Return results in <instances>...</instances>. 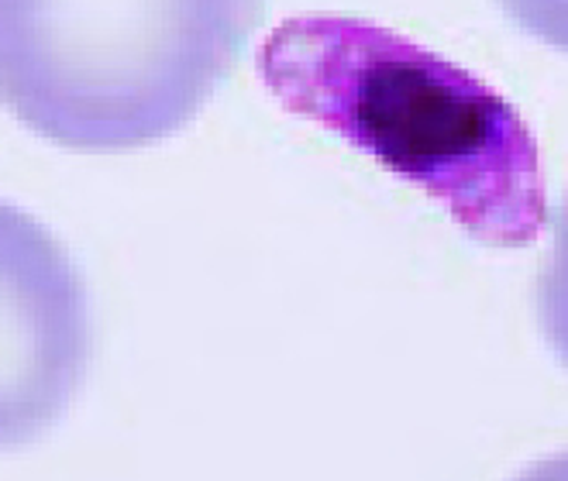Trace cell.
<instances>
[{
  "label": "cell",
  "instance_id": "5",
  "mask_svg": "<svg viewBox=\"0 0 568 481\" xmlns=\"http://www.w3.org/2000/svg\"><path fill=\"white\" fill-rule=\"evenodd\" d=\"M496 4L534 39L568 52V0H496Z\"/></svg>",
  "mask_w": 568,
  "mask_h": 481
},
{
  "label": "cell",
  "instance_id": "3",
  "mask_svg": "<svg viewBox=\"0 0 568 481\" xmlns=\"http://www.w3.org/2000/svg\"><path fill=\"white\" fill-rule=\"evenodd\" d=\"M90 351L77 262L36 217L0 199V451L55 427L83 386Z\"/></svg>",
  "mask_w": 568,
  "mask_h": 481
},
{
  "label": "cell",
  "instance_id": "1",
  "mask_svg": "<svg viewBox=\"0 0 568 481\" xmlns=\"http://www.w3.org/2000/svg\"><path fill=\"white\" fill-rule=\"evenodd\" d=\"M255 65L290 114L438 199L479 245L527 248L545 231L538 137L458 62L365 18L300 14L270 31Z\"/></svg>",
  "mask_w": 568,
  "mask_h": 481
},
{
  "label": "cell",
  "instance_id": "6",
  "mask_svg": "<svg viewBox=\"0 0 568 481\" xmlns=\"http://www.w3.org/2000/svg\"><path fill=\"white\" fill-rule=\"evenodd\" d=\"M514 481H568V454H555V458L530 464Z\"/></svg>",
  "mask_w": 568,
  "mask_h": 481
},
{
  "label": "cell",
  "instance_id": "4",
  "mask_svg": "<svg viewBox=\"0 0 568 481\" xmlns=\"http://www.w3.org/2000/svg\"><path fill=\"white\" fill-rule=\"evenodd\" d=\"M538 314L555 355L568 365V196L555 221V245L538 283Z\"/></svg>",
  "mask_w": 568,
  "mask_h": 481
},
{
  "label": "cell",
  "instance_id": "2",
  "mask_svg": "<svg viewBox=\"0 0 568 481\" xmlns=\"http://www.w3.org/2000/svg\"><path fill=\"white\" fill-rule=\"evenodd\" d=\"M262 0H0V103L45 142L128 152L186 127Z\"/></svg>",
  "mask_w": 568,
  "mask_h": 481
}]
</instances>
